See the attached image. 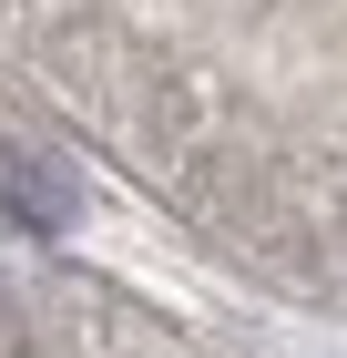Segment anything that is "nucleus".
Listing matches in <instances>:
<instances>
[{"label": "nucleus", "instance_id": "obj_2", "mask_svg": "<svg viewBox=\"0 0 347 358\" xmlns=\"http://www.w3.org/2000/svg\"><path fill=\"white\" fill-rule=\"evenodd\" d=\"M10 348H21V317H10V297H0V358H10Z\"/></svg>", "mask_w": 347, "mask_h": 358}, {"label": "nucleus", "instance_id": "obj_1", "mask_svg": "<svg viewBox=\"0 0 347 358\" xmlns=\"http://www.w3.org/2000/svg\"><path fill=\"white\" fill-rule=\"evenodd\" d=\"M0 215L31 225V236H61L82 215V185L52 164V154H31V143H0Z\"/></svg>", "mask_w": 347, "mask_h": 358}]
</instances>
